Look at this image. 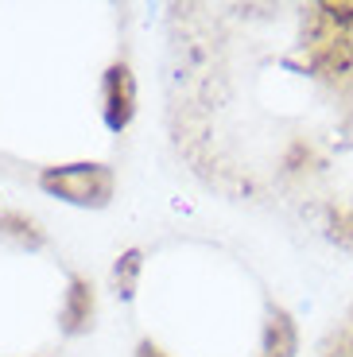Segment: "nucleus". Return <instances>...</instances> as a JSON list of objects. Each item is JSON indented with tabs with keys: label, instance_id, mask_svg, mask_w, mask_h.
<instances>
[{
	"label": "nucleus",
	"instance_id": "f257e3e1",
	"mask_svg": "<svg viewBox=\"0 0 353 357\" xmlns=\"http://www.w3.org/2000/svg\"><path fill=\"white\" fill-rule=\"evenodd\" d=\"M39 187L51 198H62L82 210H101L113 202V167L105 163H62V167H47L39 175Z\"/></svg>",
	"mask_w": 353,
	"mask_h": 357
},
{
	"label": "nucleus",
	"instance_id": "f03ea898",
	"mask_svg": "<svg viewBox=\"0 0 353 357\" xmlns=\"http://www.w3.org/2000/svg\"><path fill=\"white\" fill-rule=\"evenodd\" d=\"M101 116L109 132H124L136 116V78L128 63H113L101 74Z\"/></svg>",
	"mask_w": 353,
	"mask_h": 357
},
{
	"label": "nucleus",
	"instance_id": "7ed1b4c3",
	"mask_svg": "<svg viewBox=\"0 0 353 357\" xmlns=\"http://www.w3.org/2000/svg\"><path fill=\"white\" fill-rule=\"evenodd\" d=\"M93 319H98V295L93 284L86 276H70L66 280V299H62V314L59 326L66 338H82V334L93 331Z\"/></svg>",
	"mask_w": 353,
	"mask_h": 357
},
{
	"label": "nucleus",
	"instance_id": "20e7f679",
	"mask_svg": "<svg viewBox=\"0 0 353 357\" xmlns=\"http://www.w3.org/2000/svg\"><path fill=\"white\" fill-rule=\"evenodd\" d=\"M299 354V326L283 307L268 303L264 331H260V354L256 357H295Z\"/></svg>",
	"mask_w": 353,
	"mask_h": 357
},
{
	"label": "nucleus",
	"instance_id": "39448f33",
	"mask_svg": "<svg viewBox=\"0 0 353 357\" xmlns=\"http://www.w3.org/2000/svg\"><path fill=\"white\" fill-rule=\"evenodd\" d=\"M0 237L12 245H20V249H43L47 245V233L39 229L36 218H27V214H16V210H4L0 214Z\"/></svg>",
	"mask_w": 353,
	"mask_h": 357
},
{
	"label": "nucleus",
	"instance_id": "423d86ee",
	"mask_svg": "<svg viewBox=\"0 0 353 357\" xmlns=\"http://www.w3.org/2000/svg\"><path fill=\"white\" fill-rule=\"evenodd\" d=\"M140 268H144V252H140V249L121 252V260L113 264V291L121 295V299H133V295H136V280H140Z\"/></svg>",
	"mask_w": 353,
	"mask_h": 357
},
{
	"label": "nucleus",
	"instance_id": "0eeeda50",
	"mask_svg": "<svg viewBox=\"0 0 353 357\" xmlns=\"http://www.w3.org/2000/svg\"><path fill=\"white\" fill-rule=\"evenodd\" d=\"M326 16L334 24H342V36H345V47H350V59H353V0H342V4H322Z\"/></svg>",
	"mask_w": 353,
	"mask_h": 357
},
{
	"label": "nucleus",
	"instance_id": "6e6552de",
	"mask_svg": "<svg viewBox=\"0 0 353 357\" xmlns=\"http://www.w3.org/2000/svg\"><path fill=\"white\" fill-rule=\"evenodd\" d=\"M136 357H167V354H163L156 342H140V346H136Z\"/></svg>",
	"mask_w": 353,
	"mask_h": 357
},
{
	"label": "nucleus",
	"instance_id": "1a4fd4ad",
	"mask_svg": "<svg viewBox=\"0 0 353 357\" xmlns=\"http://www.w3.org/2000/svg\"><path fill=\"white\" fill-rule=\"evenodd\" d=\"M345 338H350V342H353V314H350V331H345Z\"/></svg>",
	"mask_w": 353,
	"mask_h": 357
}]
</instances>
